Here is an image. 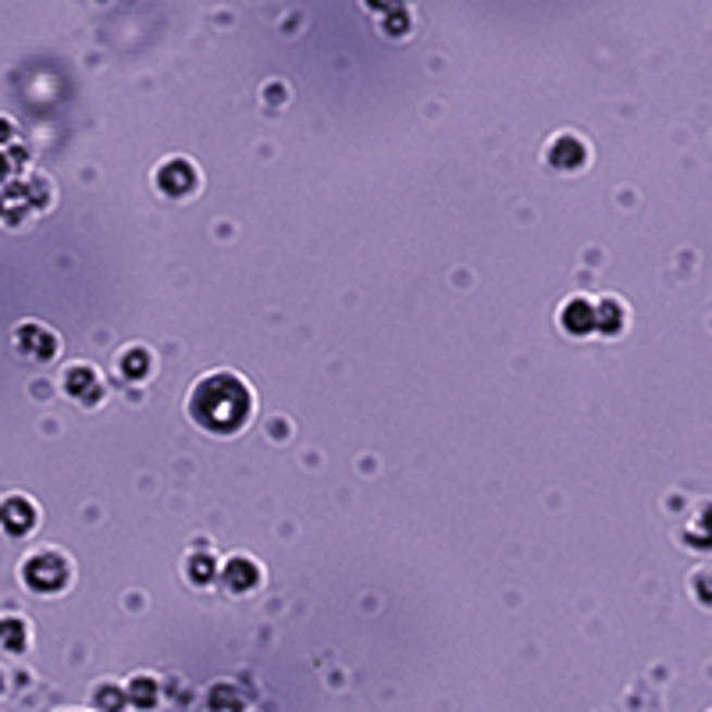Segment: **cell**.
I'll return each mask as SVG.
<instances>
[{"label": "cell", "instance_id": "obj_1", "mask_svg": "<svg viewBox=\"0 0 712 712\" xmlns=\"http://www.w3.org/2000/svg\"><path fill=\"white\" fill-rule=\"evenodd\" d=\"M250 388H246L242 378L228 371H217V374H207L203 382H197L189 396V413L192 421L203 424L207 432L214 435H232L250 421Z\"/></svg>", "mask_w": 712, "mask_h": 712}]
</instances>
